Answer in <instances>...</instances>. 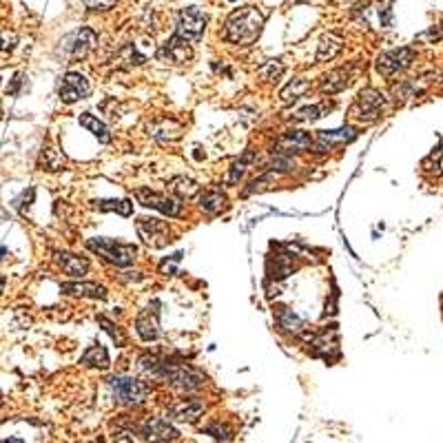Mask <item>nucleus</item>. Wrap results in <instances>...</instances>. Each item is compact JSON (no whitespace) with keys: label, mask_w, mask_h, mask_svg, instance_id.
I'll return each mask as SVG.
<instances>
[{"label":"nucleus","mask_w":443,"mask_h":443,"mask_svg":"<svg viewBox=\"0 0 443 443\" xmlns=\"http://www.w3.org/2000/svg\"><path fill=\"white\" fill-rule=\"evenodd\" d=\"M100 324L104 326V331H107L111 337H113V340H115V344H124V337H122V333H120V328H118V326H115V324H111L109 319H104V317H100Z\"/></svg>","instance_id":"nucleus-35"},{"label":"nucleus","mask_w":443,"mask_h":443,"mask_svg":"<svg viewBox=\"0 0 443 443\" xmlns=\"http://www.w3.org/2000/svg\"><path fill=\"white\" fill-rule=\"evenodd\" d=\"M5 443H24L22 439H16V437H11V439H5Z\"/></svg>","instance_id":"nucleus-39"},{"label":"nucleus","mask_w":443,"mask_h":443,"mask_svg":"<svg viewBox=\"0 0 443 443\" xmlns=\"http://www.w3.org/2000/svg\"><path fill=\"white\" fill-rule=\"evenodd\" d=\"M291 3H304V0H289V5H291Z\"/></svg>","instance_id":"nucleus-42"},{"label":"nucleus","mask_w":443,"mask_h":443,"mask_svg":"<svg viewBox=\"0 0 443 443\" xmlns=\"http://www.w3.org/2000/svg\"><path fill=\"white\" fill-rule=\"evenodd\" d=\"M22 85H24V75H22V73H16V75H14V80H11V82H9V87H7V94H9V96H18Z\"/></svg>","instance_id":"nucleus-37"},{"label":"nucleus","mask_w":443,"mask_h":443,"mask_svg":"<svg viewBox=\"0 0 443 443\" xmlns=\"http://www.w3.org/2000/svg\"><path fill=\"white\" fill-rule=\"evenodd\" d=\"M171 191L177 195L180 200H187V198H193L195 193H198V184L191 180V177H184V175H180V177H173L171 180Z\"/></svg>","instance_id":"nucleus-28"},{"label":"nucleus","mask_w":443,"mask_h":443,"mask_svg":"<svg viewBox=\"0 0 443 443\" xmlns=\"http://www.w3.org/2000/svg\"><path fill=\"white\" fill-rule=\"evenodd\" d=\"M118 0H85V7L89 11H109Z\"/></svg>","instance_id":"nucleus-34"},{"label":"nucleus","mask_w":443,"mask_h":443,"mask_svg":"<svg viewBox=\"0 0 443 443\" xmlns=\"http://www.w3.org/2000/svg\"><path fill=\"white\" fill-rule=\"evenodd\" d=\"M78 122H80L85 129H89L91 133H94L102 145H109L111 142V133H109V129L107 124H104L102 120H98V115H91V113H82L80 118H78Z\"/></svg>","instance_id":"nucleus-27"},{"label":"nucleus","mask_w":443,"mask_h":443,"mask_svg":"<svg viewBox=\"0 0 443 443\" xmlns=\"http://www.w3.org/2000/svg\"><path fill=\"white\" fill-rule=\"evenodd\" d=\"M158 60L166 62V64H184L187 60L193 58V47L191 43H187L184 38H180L177 34H173L168 41L158 49Z\"/></svg>","instance_id":"nucleus-12"},{"label":"nucleus","mask_w":443,"mask_h":443,"mask_svg":"<svg viewBox=\"0 0 443 443\" xmlns=\"http://www.w3.org/2000/svg\"><path fill=\"white\" fill-rule=\"evenodd\" d=\"M228 200H226V195L222 193L219 189H208L200 195V200H198V206H200V211H204L206 215H217L222 213L226 208Z\"/></svg>","instance_id":"nucleus-20"},{"label":"nucleus","mask_w":443,"mask_h":443,"mask_svg":"<svg viewBox=\"0 0 443 443\" xmlns=\"http://www.w3.org/2000/svg\"><path fill=\"white\" fill-rule=\"evenodd\" d=\"M89 94H91L89 80L82 73H75V71L64 75L62 82H60V89H58V96L64 104H73L78 100H85Z\"/></svg>","instance_id":"nucleus-13"},{"label":"nucleus","mask_w":443,"mask_h":443,"mask_svg":"<svg viewBox=\"0 0 443 443\" xmlns=\"http://www.w3.org/2000/svg\"><path fill=\"white\" fill-rule=\"evenodd\" d=\"M308 91H310V82L306 80V78H293V80L282 89L279 98H282L284 104H293L299 98H304Z\"/></svg>","instance_id":"nucleus-26"},{"label":"nucleus","mask_w":443,"mask_h":443,"mask_svg":"<svg viewBox=\"0 0 443 443\" xmlns=\"http://www.w3.org/2000/svg\"><path fill=\"white\" fill-rule=\"evenodd\" d=\"M14 43H16V36L0 34V64H3V60L11 54V49H14Z\"/></svg>","instance_id":"nucleus-33"},{"label":"nucleus","mask_w":443,"mask_h":443,"mask_svg":"<svg viewBox=\"0 0 443 443\" xmlns=\"http://www.w3.org/2000/svg\"><path fill=\"white\" fill-rule=\"evenodd\" d=\"M149 133L155 140L162 142H173L182 136V124L173 118H158L153 124H149Z\"/></svg>","instance_id":"nucleus-19"},{"label":"nucleus","mask_w":443,"mask_h":443,"mask_svg":"<svg viewBox=\"0 0 443 443\" xmlns=\"http://www.w3.org/2000/svg\"><path fill=\"white\" fill-rule=\"evenodd\" d=\"M138 235L151 249H164V246L171 242V228H168L166 222L155 219V217H140L136 222Z\"/></svg>","instance_id":"nucleus-5"},{"label":"nucleus","mask_w":443,"mask_h":443,"mask_svg":"<svg viewBox=\"0 0 443 443\" xmlns=\"http://www.w3.org/2000/svg\"><path fill=\"white\" fill-rule=\"evenodd\" d=\"M64 51H67L69 60H85L91 51L98 45V34L91 27H80L78 31H73L67 41H64Z\"/></svg>","instance_id":"nucleus-9"},{"label":"nucleus","mask_w":443,"mask_h":443,"mask_svg":"<svg viewBox=\"0 0 443 443\" xmlns=\"http://www.w3.org/2000/svg\"><path fill=\"white\" fill-rule=\"evenodd\" d=\"M206 14L200 9V7H189V9H182L180 16H177V29L175 34L180 38H184L187 43H198L202 34H204V27H206Z\"/></svg>","instance_id":"nucleus-6"},{"label":"nucleus","mask_w":443,"mask_h":443,"mask_svg":"<svg viewBox=\"0 0 443 443\" xmlns=\"http://www.w3.org/2000/svg\"><path fill=\"white\" fill-rule=\"evenodd\" d=\"M355 138H357L355 126H342V129H335V131H317L315 142H312V151L326 153L340 145H346V142H353Z\"/></svg>","instance_id":"nucleus-14"},{"label":"nucleus","mask_w":443,"mask_h":443,"mask_svg":"<svg viewBox=\"0 0 443 443\" xmlns=\"http://www.w3.org/2000/svg\"><path fill=\"white\" fill-rule=\"evenodd\" d=\"M3 291H5V279L0 277V295H3Z\"/></svg>","instance_id":"nucleus-40"},{"label":"nucleus","mask_w":443,"mask_h":443,"mask_svg":"<svg viewBox=\"0 0 443 443\" xmlns=\"http://www.w3.org/2000/svg\"><path fill=\"white\" fill-rule=\"evenodd\" d=\"M342 49H344V38H342L340 34L328 31V34H326V36L321 38V41H319V45H317V56H315V60H317V62L333 60L337 54H340Z\"/></svg>","instance_id":"nucleus-22"},{"label":"nucleus","mask_w":443,"mask_h":443,"mask_svg":"<svg viewBox=\"0 0 443 443\" xmlns=\"http://www.w3.org/2000/svg\"><path fill=\"white\" fill-rule=\"evenodd\" d=\"M312 142H315V138H312L310 133L306 131H297V129H293V131H286L282 133L275 145H273V153L277 155H297V153H304V151H312Z\"/></svg>","instance_id":"nucleus-10"},{"label":"nucleus","mask_w":443,"mask_h":443,"mask_svg":"<svg viewBox=\"0 0 443 443\" xmlns=\"http://www.w3.org/2000/svg\"><path fill=\"white\" fill-rule=\"evenodd\" d=\"M62 291L73 297H94V299H104L107 297V289L96 282H71L62 284Z\"/></svg>","instance_id":"nucleus-21"},{"label":"nucleus","mask_w":443,"mask_h":443,"mask_svg":"<svg viewBox=\"0 0 443 443\" xmlns=\"http://www.w3.org/2000/svg\"><path fill=\"white\" fill-rule=\"evenodd\" d=\"M284 73V64L282 60H270L266 67L262 69V75L266 78V80H275V78H279Z\"/></svg>","instance_id":"nucleus-32"},{"label":"nucleus","mask_w":443,"mask_h":443,"mask_svg":"<svg viewBox=\"0 0 443 443\" xmlns=\"http://www.w3.org/2000/svg\"><path fill=\"white\" fill-rule=\"evenodd\" d=\"M414 60V51L410 47H401V49H393V51H384V54L377 56V73L379 75H395L403 69H408Z\"/></svg>","instance_id":"nucleus-7"},{"label":"nucleus","mask_w":443,"mask_h":443,"mask_svg":"<svg viewBox=\"0 0 443 443\" xmlns=\"http://www.w3.org/2000/svg\"><path fill=\"white\" fill-rule=\"evenodd\" d=\"M107 386L111 390V397L115 399V403H122V406H140V403H145L149 395V386L145 382H138L126 375L111 377Z\"/></svg>","instance_id":"nucleus-3"},{"label":"nucleus","mask_w":443,"mask_h":443,"mask_svg":"<svg viewBox=\"0 0 443 443\" xmlns=\"http://www.w3.org/2000/svg\"><path fill=\"white\" fill-rule=\"evenodd\" d=\"M3 255H7V249H3V246H0V259H5Z\"/></svg>","instance_id":"nucleus-41"},{"label":"nucleus","mask_w":443,"mask_h":443,"mask_svg":"<svg viewBox=\"0 0 443 443\" xmlns=\"http://www.w3.org/2000/svg\"><path fill=\"white\" fill-rule=\"evenodd\" d=\"M180 259H182V253H175L171 259H164V262L160 264V270L164 273V275H173V273H175V264L180 262Z\"/></svg>","instance_id":"nucleus-36"},{"label":"nucleus","mask_w":443,"mask_h":443,"mask_svg":"<svg viewBox=\"0 0 443 443\" xmlns=\"http://www.w3.org/2000/svg\"><path fill=\"white\" fill-rule=\"evenodd\" d=\"M348 85H350V67H337V69L321 75L319 89H321V94L333 96V94L344 91Z\"/></svg>","instance_id":"nucleus-16"},{"label":"nucleus","mask_w":443,"mask_h":443,"mask_svg":"<svg viewBox=\"0 0 443 443\" xmlns=\"http://www.w3.org/2000/svg\"><path fill=\"white\" fill-rule=\"evenodd\" d=\"M264 27V14L255 7L233 11L224 24V41L231 45H253Z\"/></svg>","instance_id":"nucleus-1"},{"label":"nucleus","mask_w":443,"mask_h":443,"mask_svg":"<svg viewBox=\"0 0 443 443\" xmlns=\"http://www.w3.org/2000/svg\"><path fill=\"white\" fill-rule=\"evenodd\" d=\"M0 406H3V395H0Z\"/></svg>","instance_id":"nucleus-43"},{"label":"nucleus","mask_w":443,"mask_h":443,"mask_svg":"<svg viewBox=\"0 0 443 443\" xmlns=\"http://www.w3.org/2000/svg\"><path fill=\"white\" fill-rule=\"evenodd\" d=\"M275 315H277V326L282 331L293 333V335H304L306 324H304L302 317L297 315V312H293L291 308H286V306H279Z\"/></svg>","instance_id":"nucleus-23"},{"label":"nucleus","mask_w":443,"mask_h":443,"mask_svg":"<svg viewBox=\"0 0 443 443\" xmlns=\"http://www.w3.org/2000/svg\"><path fill=\"white\" fill-rule=\"evenodd\" d=\"M115 443H133V439H131V437H129V435L124 433V435H120L118 439H115Z\"/></svg>","instance_id":"nucleus-38"},{"label":"nucleus","mask_w":443,"mask_h":443,"mask_svg":"<svg viewBox=\"0 0 443 443\" xmlns=\"http://www.w3.org/2000/svg\"><path fill=\"white\" fill-rule=\"evenodd\" d=\"M41 166H45L47 171H60V168L64 166V155L58 149L45 147L43 153H41Z\"/></svg>","instance_id":"nucleus-29"},{"label":"nucleus","mask_w":443,"mask_h":443,"mask_svg":"<svg viewBox=\"0 0 443 443\" xmlns=\"http://www.w3.org/2000/svg\"><path fill=\"white\" fill-rule=\"evenodd\" d=\"M136 198L140 200L142 206L155 208V211H160V213H164L168 217H180L182 215L180 198H168V195L155 193V191H149V189H138L136 191Z\"/></svg>","instance_id":"nucleus-11"},{"label":"nucleus","mask_w":443,"mask_h":443,"mask_svg":"<svg viewBox=\"0 0 443 443\" xmlns=\"http://www.w3.org/2000/svg\"><path fill=\"white\" fill-rule=\"evenodd\" d=\"M138 433L147 443H168L177 439V430L173 428V423L162 419V416H149L147 421L140 423Z\"/></svg>","instance_id":"nucleus-8"},{"label":"nucleus","mask_w":443,"mask_h":443,"mask_svg":"<svg viewBox=\"0 0 443 443\" xmlns=\"http://www.w3.org/2000/svg\"><path fill=\"white\" fill-rule=\"evenodd\" d=\"M160 302L145 308L136 319V331L145 342H155L160 337Z\"/></svg>","instance_id":"nucleus-15"},{"label":"nucleus","mask_w":443,"mask_h":443,"mask_svg":"<svg viewBox=\"0 0 443 443\" xmlns=\"http://www.w3.org/2000/svg\"><path fill=\"white\" fill-rule=\"evenodd\" d=\"M251 162H253V153H251V151L244 153L240 160L233 162L231 168H228V175H226V182H228V184H238L240 177L246 173V166H249Z\"/></svg>","instance_id":"nucleus-30"},{"label":"nucleus","mask_w":443,"mask_h":443,"mask_svg":"<svg viewBox=\"0 0 443 443\" xmlns=\"http://www.w3.org/2000/svg\"><path fill=\"white\" fill-rule=\"evenodd\" d=\"M87 249L91 253L100 255L104 262H109L113 266H129V264H133V259L138 257V246L122 244V242L107 240V238L87 240Z\"/></svg>","instance_id":"nucleus-2"},{"label":"nucleus","mask_w":443,"mask_h":443,"mask_svg":"<svg viewBox=\"0 0 443 443\" xmlns=\"http://www.w3.org/2000/svg\"><path fill=\"white\" fill-rule=\"evenodd\" d=\"M94 204L98 211H115L120 215H131V211H133V204L129 200H98Z\"/></svg>","instance_id":"nucleus-31"},{"label":"nucleus","mask_w":443,"mask_h":443,"mask_svg":"<svg viewBox=\"0 0 443 443\" xmlns=\"http://www.w3.org/2000/svg\"><path fill=\"white\" fill-rule=\"evenodd\" d=\"M231 3H235V0H231Z\"/></svg>","instance_id":"nucleus-44"},{"label":"nucleus","mask_w":443,"mask_h":443,"mask_svg":"<svg viewBox=\"0 0 443 443\" xmlns=\"http://www.w3.org/2000/svg\"><path fill=\"white\" fill-rule=\"evenodd\" d=\"M80 363L87 368H100V370H107L111 366V359H109V353L104 346H91L87 353L80 357Z\"/></svg>","instance_id":"nucleus-25"},{"label":"nucleus","mask_w":443,"mask_h":443,"mask_svg":"<svg viewBox=\"0 0 443 443\" xmlns=\"http://www.w3.org/2000/svg\"><path fill=\"white\" fill-rule=\"evenodd\" d=\"M204 408H206V403L202 399H182V401L175 403L168 414H171L173 419H177V421L193 423V421L200 419V414L204 412Z\"/></svg>","instance_id":"nucleus-17"},{"label":"nucleus","mask_w":443,"mask_h":443,"mask_svg":"<svg viewBox=\"0 0 443 443\" xmlns=\"http://www.w3.org/2000/svg\"><path fill=\"white\" fill-rule=\"evenodd\" d=\"M384 107H386V98L382 91H377L372 87L361 89L359 96L353 102V107H350V118L361 124H370L382 118Z\"/></svg>","instance_id":"nucleus-4"},{"label":"nucleus","mask_w":443,"mask_h":443,"mask_svg":"<svg viewBox=\"0 0 443 443\" xmlns=\"http://www.w3.org/2000/svg\"><path fill=\"white\" fill-rule=\"evenodd\" d=\"M331 109H333V104H328V102H321V104H308V107L297 109V111L291 115V122H295V124H302V122H315V120L324 118V113H328Z\"/></svg>","instance_id":"nucleus-24"},{"label":"nucleus","mask_w":443,"mask_h":443,"mask_svg":"<svg viewBox=\"0 0 443 443\" xmlns=\"http://www.w3.org/2000/svg\"><path fill=\"white\" fill-rule=\"evenodd\" d=\"M54 259L60 266V270L69 277H82L89 273V262L85 257H78L71 253H54Z\"/></svg>","instance_id":"nucleus-18"}]
</instances>
